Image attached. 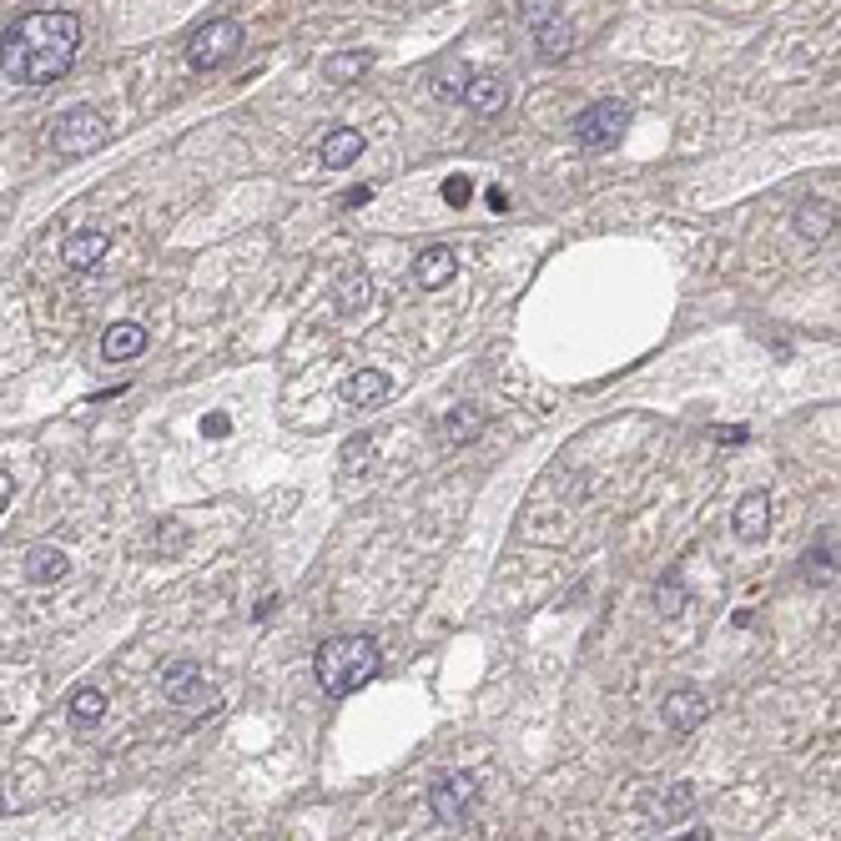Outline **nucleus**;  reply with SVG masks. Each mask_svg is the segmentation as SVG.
Segmentation results:
<instances>
[{"mask_svg": "<svg viewBox=\"0 0 841 841\" xmlns=\"http://www.w3.org/2000/svg\"><path fill=\"white\" fill-rule=\"evenodd\" d=\"M479 797H484V776L479 771H454V776H444V781H434L428 807H434V817L444 821V827H459V821L474 817Z\"/></svg>", "mask_w": 841, "mask_h": 841, "instance_id": "4", "label": "nucleus"}, {"mask_svg": "<svg viewBox=\"0 0 841 841\" xmlns=\"http://www.w3.org/2000/svg\"><path fill=\"white\" fill-rule=\"evenodd\" d=\"M831 227H837V207H831L827 197H807L797 207V232L807 242H821V237H831Z\"/></svg>", "mask_w": 841, "mask_h": 841, "instance_id": "18", "label": "nucleus"}, {"mask_svg": "<svg viewBox=\"0 0 841 841\" xmlns=\"http://www.w3.org/2000/svg\"><path fill=\"white\" fill-rule=\"evenodd\" d=\"M368 293H373L368 277H363V273H348V277H343V287H338V313L353 317L363 303H368Z\"/></svg>", "mask_w": 841, "mask_h": 841, "instance_id": "22", "label": "nucleus"}, {"mask_svg": "<svg viewBox=\"0 0 841 841\" xmlns=\"http://www.w3.org/2000/svg\"><path fill=\"white\" fill-rule=\"evenodd\" d=\"M237 51H242V21H232V16H212V21L197 26L192 41H186V67L192 71L227 67Z\"/></svg>", "mask_w": 841, "mask_h": 841, "instance_id": "3", "label": "nucleus"}, {"mask_svg": "<svg viewBox=\"0 0 841 841\" xmlns=\"http://www.w3.org/2000/svg\"><path fill=\"white\" fill-rule=\"evenodd\" d=\"M676 841H710V831L700 827V831H686V837H676Z\"/></svg>", "mask_w": 841, "mask_h": 841, "instance_id": "32", "label": "nucleus"}, {"mask_svg": "<svg viewBox=\"0 0 841 841\" xmlns=\"http://www.w3.org/2000/svg\"><path fill=\"white\" fill-rule=\"evenodd\" d=\"M202 428H207V434H217V438H222V434H227L232 424H227V418H207V424H202Z\"/></svg>", "mask_w": 841, "mask_h": 841, "instance_id": "31", "label": "nucleus"}, {"mask_svg": "<svg viewBox=\"0 0 841 841\" xmlns=\"http://www.w3.org/2000/svg\"><path fill=\"white\" fill-rule=\"evenodd\" d=\"M454 273H459V257H454V247H424L414 257V283L424 287V293L454 283Z\"/></svg>", "mask_w": 841, "mask_h": 841, "instance_id": "12", "label": "nucleus"}, {"mask_svg": "<svg viewBox=\"0 0 841 841\" xmlns=\"http://www.w3.org/2000/svg\"><path fill=\"white\" fill-rule=\"evenodd\" d=\"M469 197H474L469 176H448V182H444V202H448V207H464Z\"/></svg>", "mask_w": 841, "mask_h": 841, "instance_id": "27", "label": "nucleus"}, {"mask_svg": "<svg viewBox=\"0 0 841 841\" xmlns=\"http://www.w3.org/2000/svg\"><path fill=\"white\" fill-rule=\"evenodd\" d=\"M736 535L746 539V545H761L766 535H771V494L766 489H751L736 499V514H731Z\"/></svg>", "mask_w": 841, "mask_h": 841, "instance_id": "10", "label": "nucleus"}, {"mask_svg": "<svg viewBox=\"0 0 841 841\" xmlns=\"http://www.w3.org/2000/svg\"><path fill=\"white\" fill-rule=\"evenodd\" d=\"M368 197H373V186H353V192H348V207H363Z\"/></svg>", "mask_w": 841, "mask_h": 841, "instance_id": "30", "label": "nucleus"}, {"mask_svg": "<svg viewBox=\"0 0 841 841\" xmlns=\"http://www.w3.org/2000/svg\"><path fill=\"white\" fill-rule=\"evenodd\" d=\"M469 71H464V67H448V71H438V81H434V91H438V97H454V101H464V97H469Z\"/></svg>", "mask_w": 841, "mask_h": 841, "instance_id": "24", "label": "nucleus"}, {"mask_svg": "<svg viewBox=\"0 0 841 841\" xmlns=\"http://www.w3.org/2000/svg\"><path fill=\"white\" fill-rule=\"evenodd\" d=\"M504 101H509V81H504V77H489V71H484V77L469 81V97H464V107H469L474 116H499Z\"/></svg>", "mask_w": 841, "mask_h": 841, "instance_id": "16", "label": "nucleus"}, {"mask_svg": "<svg viewBox=\"0 0 841 841\" xmlns=\"http://www.w3.org/2000/svg\"><path fill=\"white\" fill-rule=\"evenodd\" d=\"M706 710L710 706H706V696H700L696 686H676L666 700H660V721H666L676 736H690L700 721H706Z\"/></svg>", "mask_w": 841, "mask_h": 841, "instance_id": "9", "label": "nucleus"}, {"mask_svg": "<svg viewBox=\"0 0 841 841\" xmlns=\"http://www.w3.org/2000/svg\"><path fill=\"white\" fill-rule=\"evenodd\" d=\"M107 142V116L91 107H71L51 121V146L61 156H87Z\"/></svg>", "mask_w": 841, "mask_h": 841, "instance_id": "5", "label": "nucleus"}, {"mask_svg": "<svg viewBox=\"0 0 841 841\" xmlns=\"http://www.w3.org/2000/svg\"><path fill=\"white\" fill-rule=\"evenodd\" d=\"M363 71H368V51H348V55H338V61H328L333 81H353V77H363Z\"/></svg>", "mask_w": 841, "mask_h": 841, "instance_id": "25", "label": "nucleus"}, {"mask_svg": "<svg viewBox=\"0 0 841 841\" xmlns=\"http://www.w3.org/2000/svg\"><path fill=\"white\" fill-rule=\"evenodd\" d=\"M101 716H107V690H97V686H81L77 696H71V726H97Z\"/></svg>", "mask_w": 841, "mask_h": 841, "instance_id": "21", "label": "nucleus"}, {"mask_svg": "<svg viewBox=\"0 0 841 841\" xmlns=\"http://www.w3.org/2000/svg\"><path fill=\"white\" fill-rule=\"evenodd\" d=\"M388 394H394V378L383 368H358L343 378V404H353V408H378V404H388Z\"/></svg>", "mask_w": 841, "mask_h": 841, "instance_id": "11", "label": "nucleus"}, {"mask_svg": "<svg viewBox=\"0 0 841 841\" xmlns=\"http://www.w3.org/2000/svg\"><path fill=\"white\" fill-rule=\"evenodd\" d=\"M525 26L545 61H565V55L575 51V26H569L565 6H525Z\"/></svg>", "mask_w": 841, "mask_h": 841, "instance_id": "7", "label": "nucleus"}, {"mask_svg": "<svg viewBox=\"0 0 841 841\" xmlns=\"http://www.w3.org/2000/svg\"><path fill=\"white\" fill-rule=\"evenodd\" d=\"M837 575H841V555L831 539H821V545H811L807 555H801V579H807V585H831Z\"/></svg>", "mask_w": 841, "mask_h": 841, "instance_id": "19", "label": "nucleus"}, {"mask_svg": "<svg viewBox=\"0 0 841 841\" xmlns=\"http://www.w3.org/2000/svg\"><path fill=\"white\" fill-rule=\"evenodd\" d=\"M313 670L328 696H353V690H363L378 676V645L368 635H333V640L317 645Z\"/></svg>", "mask_w": 841, "mask_h": 841, "instance_id": "2", "label": "nucleus"}, {"mask_svg": "<svg viewBox=\"0 0 841 841\" xmlns=\"http://www.w3.org/2000/svg\"><path fill=\"white\" fill-rule=\"evenodd\" d=\"M323 166L328 172H343V166H353L363 156V132H353V126H338V132H328L323 136Z\"/></svg>", "mask_w": 841, "mask_h": 841, "instance_id": "17", "label": "nucleus"}, {"mask_svg": "<svg viewBox=\"0 0 841 841\" xmlns=\"http://www.w3.org/2000/svg\"><path fill=\"white\" fill-rule=\"evenodd\" d=\"M363 448H368V438H353V444H348V459H343V469H363Z\"/></svg>", "mask_w": 841, "mask_h": 841, "instance_id": "28", "label": "nucleus"}, {"mask_svg": "<svg viewBox=\"0 0 841 841\" xmlns=\"http://www.w3.org/2000/svg\"><path fill=\"white\" fill-rule=\"evenodd\" d=\"M444 438L448 444H474V438L484 434V408L479 404H459L454 414H444Z\"/></svg>", "mask_w": 841, "mask_h": 841, "instance_id": "20", "label": "nucleus"}, {"mask_svg": "<svg viewBox=\"0 0 841 841\" xmlns=\"http://www.w3.org/2000/svg\"><path fill=\"white\" fill-rule=\"evenodd\" d=\"M61 257H67V267H77V273L97 267L101 257H107V232H101V227H81V232H71V237L61 242Z\"/></svg>", "mask_w": 841, "mask_h": 841, "instance_id": "15", "label": "nucleus"}, {"mask_svg": "<svg viewBox=\"0 0 841 841\" xmlns=\"http://www.w3.org/2000/svg\"><path fill=\"white\" fill-rule=\"evenodd\" d=\"M716 438L721 444H746V428H716Z\"/></svg>", "mask_w": 841, "mask_h": 841, "instance_id": "29", "label": "nucleus"}, {"mask_svg": "<svg viewBox=\"0 0 841 841\" xmlns=\"http://www.w3.org/2000/svg\"><path fill=\"white\" fill-rule=\"evenodd\" d=\"M81 16L77 11H31L6 31V77L16 87H51L77 67Z\"/></svg>", "mask_w": 841, "mask_h": 841, "instance_id": "1", "label": "nucleus"}, {"mask_svg": "<svg viewBox=\"0 0 841 841\" xmlns=\"http://www.w3.org/2000/svg\"><path fill=\"white\" fill-rule=\"evenodd\" d=\"M690 797H696V791H690V787H686V781H676V787H670V791H666V797H660V801H656V811H660V817H680V811H686V807H690Z\"/></svg>", "mask_w": 841, "mask_h": 841, "instance_id": "26", "label": "nucleus"}, {"mask_svg": "<svg viewBox=\"0 0 841 841\" xmlns=\"http://www.w3.org/2000/svg\"><path fill=\"white\" fill-rule=\"evenodd\" d=\"M146 353V328L142 323H111L107 333H101V358L107 363H132Z\"/></svg>", "mask_w": 841, "mask_h": 841, "instance_id": "13", "label": "nucleus"}, {"mask_svg": "<svg viewBox=\"0 0 841 841\" xmlns=\"http://www.w3.org/2000/svg\"><path fill=\"white\" fill-rule=\"evenodd\" d=\"M162 690L166 700H172L176 710H207L212 700H217V686H212L207 676H202L192 660H176V666L162 670Z\"/></svg>", "mask_w": 841, "mask_h": 841, "instance_id": "8", "label": "nucleus"}, {"mask_svg": "<svg viewBox=\"0 0 841 841\" xmlns=\"http://www.w3.org/2000/svg\"><path fill=\"white\" fill-rule=\"evenodd\" d=\"M680 605H686V579H680V569H670V575L660 579V590H656V610L660 615H680Z\"/></svg>", "mask_w": 841, "mask_h": 841, "instance_id": "23", "label": "nucleus"}, {"mask_svg": "<svg viewBox=\"0 0 841 841\" xmlns=\"http://www.w3.org/2000/svg\"><path fill=\"white\" fill-rule=\"evenodd\" d=\"M625 126H630V107H625V101H615V97L590 101V107L575 116V142L590 146V152H600V146L620 142Z\"/></svg>", "mask_w": 841, "mask_h": 841, "instance_id": "6", "label": "nucleus"}, {"mask_svg": "<svg viewBox=\"0 0 841 841\" xmlns=\"http://www.w3.org/2000/svg\"><path fill=\"white\" fill-rule=\"evenodd\" d=\"M26 579H31V585H61V579L71 575V559H67V549H55V545H36L31 555H26Z\"/></svg>", "mask_w": 841, "mask_h": 841, "instance_id": "14", "label": "nucleus"}]
</instances>
